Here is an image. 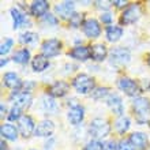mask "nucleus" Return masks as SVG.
<instances>
[{
  "mask_svg": "<svg viewBox=\"0 0 150 150\" xmlns=\"http://www.w3.org/2000/svg\"><path fill=\"white\" fill-rule=\"evenodd\" d=\"M132 109H134L135 120L139 124L146 123L150 119V101L145 97H137L132 101Z\"/></svg>",
  "mask_w": 150,
  "mask_h": 150,
  "instance_id": "f257e3e1",
  "label": "nucleus"
},
{
  "mask_svg": "<svg viewBox=\"0 0 150 150\" xmlns=\"http://www.w3.org/2000/svg\"><path fill=\"white\" fill-rule=\"evenodd\" d=\"M111 131V126L107 120L104 119H94L91 120L90 126H89V132H90V137H93L94 139H103L105 138Z\"/></svg>",
  "mask_w": 150,
  "mask_h": 150,
  "instance_id": "f03ea898",
  "label": "nucleus"
},
{
  "mask_svg": "<svg viewBox=\"0 0 150 150\" xmlns=\"http://www.w3.org/2000/svg\"><path fill=\"white\" fill-rule=\"evenodd\" d=\"M72 86L81 94H87V93H93L94 90V81L86 74H79L72 81Z\"/></svg>",
  "mask_w": 150,
  "mask_h": 150,
  "instance_id": "7ed1b4c3",
  "label": "nucleus"
},
{
  "mask_svg": "<svg viewBox=\"0 0 150 150\" xmlns=\"http://www.w3.org/2000/svg\"><path fill=\"white\" fill-rule=\"evenodd\" d=\"M141 16V7L139 4H130L128 7L123 11L120 16V23L122 25H131L135 23Z\"/></svg>",
  "mask_w": 150,
  "mask_h": 150,
  "instance_id": "20e7f679",
  "label": "nucleus"
},
{
  "mask_svg": "<svg viewBox=\"0 0 150 150\" xmlns=\"http://www.w3.org/2000/svg\"><path fill=\"white\" fill-rule=\"evenodd\" d=\"M131 53L127 48H115L111 52V64L113 66H124L130 62Z\"/></svg>",
  "mask_w": 150,
  "mask_h": 150,
  "instance_id": "39448f33",
  "label": "nucleus"
},
{
  "mask_svg": "<svg viewBox=\"0 0 150 150\" xmlns=\"http://www.w3.org/2000/svg\"><path fill=\"white\" fill-rule=\"evenodd\" d=\"M10 100L14 101V105L21 109H26L32 105V94L25 93L22 90H14L12 94L10 96Z\"/></svg>",
  "mask_w": 150,
  "mask_h": 150,
  "instance_id": "423d86ee",
  "label": "nucleus"
},
{
  "mask_svg": "<svg viewBox=\"0 0 150 150\" xmlns=\"http://www.w3.org/2000/svg\"><path fill=\"white\" fill-rule=\"evenodd\" d=\"M117 86H119L120 90L124 91V93H126L127 96H130V97H135V96H138L139 93H141V87H139V85L130 78L119 79Z\"/></svg>",
  "mask_w": 150,
  "mask_h": 150,
  "instance_id": "0eeeda50",
  "label": "nucleus"
},
{
  "mask_svg": "<svg viewBox=\"0 0 150 150\" xmlns=\"http://www.w3.org/2000/svg\"><path fill=\"white\" fill-rule=\"evenodd\" d=\"M60 48H62V42L56 38H51L44 41L42 45H41V51H42V55L45 57H55L56 55H59Z\"/></svg>",
  "mask_w": 150,
  "mask_h": 150,
  "instance_id": "6e6552de",
  "label": "nucleus"
},
{
  "mask_svg": "<svg viewBox=\"0 0 150 150\" xmlns=\"http://www.w3.org/2000/svg\"><path fill=\"white\" fill-rule=\"evenodd\" d=\"M18 128H19L21 135L25 137V138H29L33 132H36V126H34V122H33L32 116L23 115L18 120Z\"/></svg>",
  "mask_w": 150,
  "mask_h": 150,
  "instance_id": "1a4fd4ad",
  "label": "nucleus"
},
{
  "mask_svg": "<svg viewBox=\"0 0 150 150\" xmlns=\"http://www.w3.org/2000/svg\"><path fill=\"white\" fill-rule=\"evenodd\" d=\"M83 33H85V36L89 37V38H97V37L101 34L100 23L96 19H93V18L86 19L83 22Z\"/></svg>",
  "mask_w": 150,
  "mask_h": 150,
  "instance_id": "9d476101",
  "label": "nucleus"
},
{
  "mask_svg": "<svg viewBox=\"0 0 150 150\" xmlns=\"http://www.w3.org/2000/svg\"><path fill=\"white\" fill-rule=\"evenodd\" d=\"M130 143L134 146L135 150H145L149 145V141H147V135L143 134V132H132L128 138Z\"/></svg>",
  "mask_w": 150,
  "mask_h": 150,
  "instance_id": "9b49d317",
  "label": "nucleus"
},
{
  "mask_svg": "<svg viewBox=\"0 0 150 150\" xmlns=\"http://www.w3.org/2000/svg\"><path fill=\"white\" fill-rule=\"evenodd\" d=\"M70 90V85L63 81H57L48 89V94L52 97H64Z\"/></svg>",
  "mask_w": 150,
  "mask_h": 150,
  "instance_id": "f8f14e48",
  "label": "nucleus"
},
{
  "mask_svg": "<svg viewBox=\"0 0 150 150\" xmlns=\"http://www.w3.org/2000/svg\"><path fill=\"white\" fill-rule=\"evenodd\" d=\"M49 10V3L45 0H36L30 4V14L33 16H44L47 15Z\"/></svg>",
  "mask_w": 150,
  "mask_h": 150,
  "instance_id": "ddd939ff",
  "label": "nucleus"
},
{
  "mask_svg": "<svg viewBox=\"0 0 150 150\" xmlns=\"http://www.w3.org/2000/svg\"><path fill=\"white\" fill-rule=\"evenodd\" d=\"M3 82L4 85L10 89H14V90H21L22 86H23V83L18 78V75L15 72H6L3 76Z\"/></svg>",
  "mask_w": 150,
  "mask_h": 150,
  "instance_id": "4468645a",
  "label": "nucleus"
},
{
  "mask_svg": "<svg viewBox=\"0 0 150 150\" xmlns=\"http://www.w3.org/2000/svg\"><path fill=\"white\" fill-rule=\"evenodd\" d=\"M53 131H55V124L51 120H42L37 124L34 134L37 137H51Z\"/></svg>",
  "mask_w": 150,
  "mask_h": 150,
  "instance_id": "2eb2a0df",
  "label": "nucleus"
},
{
  "mask_svg": "<svg viewBox=\"0 0 150 150\" xmlns=\"http://www.w3.org/2000/svg\"><path fill=\"white\" fill-rule=\"evenodd\" d=\"M107 55L108 51L104 44H96V45L90 47V57L94 62H103V60H105Z\"/></svg>",
  "mask_w": 150,
  "mask_h": 150,
  "instance_id": "dca6fc26",
  "label": "nucleus"
},
{
  "mask_svg": "<svg viewBox=\"0 0 150 150\" xmlns=\"http://www.w3.org/2000/svg\"><path fill=\"white\" fill-rule=\"evenodd\" d=\"M68 56H71L72 59L81 60V62H85L90 57V48L83 47V45H79V47H75L74 49L68 52Z\"/></svg>",
  "mask_w": 150,
  "mask_h": 150,
  "instance_id": "f3484780",
  "label": "nucleus"
},
{
  "mask_svg": "<svg viewBox=\"0 0 150 150\" xmlns=\"http://www.w3.org/2000/svg\"><path fill=\"white\" fill-rule=\"evenodd\" d=\"M83 117H85V109L81 105L70 108V111H68V120L71 122V124H74V126L79 124L83 120Z\"/></svg>",
  "mask_w": 150,
  "mask_h": 150,
  "instance_id": "a211bd4d",
  "label": "nucleus"
},
{
  "mask_svg": "<svg viewBox=\"0 0 150 150\" xmlns=\"http://www.w3.org/2000/svg\"><path fill=\"white\" fill-rule=\"evenodd\" d=\"M0 134L4 139L7 141H15L18 138V130H16L15 126H12L10 123H4L0 127Z\"/></svg>",
  "mask_w": 150,
  "mask_h": 150,
  "instance_id": "6ab92c4d",
  "label": "nucleus"
},
{
  "mask_svg": "<svg viewBox=\"0 0 150 150\" xmlns=\"http://www.w3.org/2000/svg\"><path fill=\"white\" fill-rule=\"evenodd\" d=\"M107 103L109 105V108L113 111V113L119 115V116H123V103H122V98L117 94H111L108 97Z\"/></svg>",
  "mask_w": 150,
  "mask_h": 150,
  "instance_id": "aec40b11",
  "label": "nucleus"
},
{
  "mask_svg": "<svg viewBox=\"0 0 150 150\" xmlns=\"http://www.w3.org/2000/svg\"><path fill=\"white\" fill-rule=\"evenodd\" d=\"M49 66V60L44 55H36L32 60V67L36 72H42Z\"/></svg>",
  "mask_w": 150,
  "mask_h": 150,
  "instance_id": "412c9836",
  "label": "nucleus"
},
{
  "mask_svg": "<svg viewBox=\"0 0 150 150\" xmlns=\"http://www.w3.org/2000/svg\"><path fill=\"white\" fill-rule=\"evenodd\" d=\"M74 1H63V3L57 4L55 7V11L59 14L62 18H70L72 14V10H74Z\"/></svg>",
  "mask_w": 150,
  "mask_h": 150,
  "instance_id": "4be33fe9",
  "label": "nucleus"
},
{
  "mask_svg": "<svg viewBox=\"0 0 150 150\" xmlns=\"http://www.w3.org/2000/svg\"><path fill=\"white\" fill-rule=\"evenodd\" d=\"M123 36V29L120 26H108L107 28V40L109 42H116Z\"/></svg>",
  "mask_w": 150,
  "mask_h": 150,
  "instance_id": "5701e85b",
  "label": "nucleus"
},
{
  "mask_svg": "<svg viewBox=\"0 0 150 150\" xmlns=\"http://www.w3.org/2000/svg\"><path fill=\"white\" fill-rule=\"evenodd\" d=\"M29 59H30V51L26 49V48L16 51L15 53H14V56H12V60L18 64H28Z\"/></svg>",
  "mask_w": 150,
  "mask_h": 150,
  "instance_id": "b1692460",
  "label": "nucleus"
},
{
  "mask_svg": "<svg viewBox=\"0 0 150 150\" xmlns=\"http://www.w3.org/2000/svg\"><path fill=\"white\" fill-rule=\"evenodd\" d=\"M130 119L127 117V116H119V119L116 120L115 123V127H116V130H117L119 134H124L128 131L130 128Z\"/></svg>",
  "mask_w": 150,
  "mask_h": 150,
  "instance_id": "393cba45",
  "label": "nucleus"
},
{
  "mask_svg": "<svg viewBox=\"0 0 150 150\" xmlns=\"http://www.w3.org/2000/svg\"><path fill=\"white\" fill-rule=\"evenodd\" d=\"M11 16H12L14 29L21 28V26L25 23V15L18 10V8H11Z\"/></svg>",
  "mask_w": 150,
  "mask_h": 150,
  "instance_id": "a878e982",
  "label": "nucleus"
},
{
  "mask_svg": "<svg viewBox=\"0 0 150 150\" xmlns=\"http://www.w3.org/2000/svg\"><path fill=\"white\" fill-rule=\"evenodd\" d=\"M82 22H83V15L82 14H78V12H72L71 16L68 18V23L72 28H79L81 25L83 26Z\"/></svg>",
  "mask_w": 150,
  "mask_h": 150,
  "instance_id": "bb28decb",
  "label": "nucleus"
},
{
  "mask_svg": "<svg viewBox=\"0 0 150 150\" xmlns=\"http://www.w3.org/2000/svg\"><path fill=\"white\" fill-rule=\"evenodd\" d=\"M37 40H38V36L33 32H26L23 34H21L19 37V41L22 44H32V42H36Z\"/></svg>",
  "mask_w": 150,
  "mask_h": 150,
  "instance_id": "cd10ccee",
  "label": "nucleus"
},
{
  "mask_svg": "<svg viewBox=\"0 0 150 150\" xmlns=\"http://www.w3.org/2000/svg\"><path fill=\"white\" fill-rule=\"evenodd\" d=\"M108 91H109L108 87H97V89L93 90L91 97L96 100H100V98H103V97H105V96H108Z\"/></svg>",
  "mask_w": 150,
  "mask_h": 150,
  "instance_id": "c85d7f7f",
  "label": "nucleus"
},
{
  "mask_svg": "<svg viewBox=\"0 0 150 150\" xmlns=\"http://www.w3.org/2000/svg\"><path fill=\"white\" fill-rule=\"evenodd\" d=\"M85 150H104V143H101L97 139H93V141L86 143Z\"/></svg>",
  "mask_w": 150,
  "mask_h": 150,
  "instance_id": "c756f323",
  "label": "nucleus"
},
{
  "mask_svg": "<svg viewBox=\"0 0 150 150\" xmlns=\"http://www.w3.org/2000/svg\"><path fill=\"white\" fill-rule=\"evenodd\" d=\"M42 101H44V103H42V107H44V109H45V111L53 112L56 109V103L52 98H49V97H44Z\"/></svg>",
  "mask_w": 150,
  "mask_h": 150,
  "instance_id": "7c9ffc66",
  "label": "nucleus"
},
{
  "mask_svg": "<svg viewBox=\"0 0 150 150\" xmlns=\"http://www.w3.org/2000/svg\"><path fill=\"white\" fill-rule=\"evenodd\" d=\"M21 108L18 107H14L11 108V111H10V113H8V120H11V122H14V120H19L21 117H22V115H21Z\"/></svg>",
  "mask_w": 150,
  "mask_h": 150,
  "instance_id": "2f4dec72",
  "label": "nucleus"
},
{
  "mask_svg": "<svg viewBox=\"0 0 150 150\" xmlns=\"http://www.w3.org/2000/svg\"><path fill=\"white\" fill-rule=\"evenodd\" d=\"M12 44H14V41H12L11 38L6 40V41L1 44V48H0V55L4 56L6 53H8V52H10V49H11V47H12Z\"/></svg>",
  "mask_w": 150,
  "mask_h": 150,
  "instance_id": "473e14b6",
  "label": "nucleus"
},
{
  "mask_svg": "<svg viewBox=\"0 0 150 150\" xmlns=\"http://www.w3.org/2000/svg\"><path fill=\"white\" fill-rule=\"evenodd\" d=\"M116 150H135L134 146L130 143V141H120L117 143V146H116Z\"/></svg>",
  "mask_w": 150,
  "mask_h": 150,
  "instance_id": "72a5a7b5",
  "label": "nucleus"
},
{
  "mask_svg": "<svg viewBox=\"0 0 150 150\" xmlns=\"http://www.w3.org/2000/svg\"><path fill=\"white\" fill-rule=\"evenodd\" d=\"M42 22H45V23L48 25H52V26H55V25H57V18H56L53 14H47V15L42 16Z\"/></svg>",
  "mask_w": 150,
  "mask_h": 150,
  "instance_id": "f704fd0d",
  "label": "nucleus"
},
{
  "mask_svg": "<svg viewBox=\"0 0 150 150\" xmlns=\"http://www.w3.org/2000/svg\"><path fill=\"white\" fill-rule=\"evenodd\" d=\"M100 19H101V22H103V23H111L112 15L109 14V12H103V14H101V18H100Z\"/></svg>",
  "mask_w": 150,
  "mask_h": 150,
  "instance_id": "c9c22d12",
  "label": "nucleus"
},
{
  "mask_svg": "<svg viewBox=\"0 0 150 150\" xmlns=\"http://www.w3.org/2000/svg\"><path fill=\"white\" fill-rule=\"evenodd\" d=\"M104 150H116V143L113 141H109V142L104 143Z\"/></svg>",
  "mask_w": 150,
  "mask_h": 150,
  "instance_id": "e433bc0d",
  "label": "nucleus"
},
{
  "mask_svg": "<svg viewBox=\"0 0 150 150\" xmlns=\"http://www.w3.org/2000/svg\"><path fill=\"white\" fill-rule=\"evenodd\" d=\"M112 4H115L116 7H124L127 4V1H120V0H115V1H111Z\"/></svg>",
  "mask_w": 150,
  "mask_h": 150,
  "instance_id": "4c0bfd02",
  "label": "nucleus"
},
{
  "mask_svg": "<svg viewBox=\"0 0 150 150\" xmlns=\"http://www.w3.org/2000/svg\"><path fill=\"white\" fill-rule=\"evenodd\" d=\"M7 62H8L7 59H3V60H1V63H0V66H1V67H4V66L7 64Z\"/></svg>",
  "mask_w": 150,
  "mask_h": 150,
  "instance_id": "58836bf2",
  "label": "nucleus"
},
{
  "mask_svg": "<svg viewBox=\"0 0 150 150\" xmlns=\"http://www.w3.org/2000/svg\"><path fill=\"white\" fill-rule=\"evenodd\" d=\"M4 113H6V105H4V104H1V115L4 116Z\"/></svg>",
  "mask_w": 150,
  "mask_h": 150,
  "instance_id": "ea45409f",
  "label": "nucleus"
},
{
  "mask_svg": "<svg viewBox=\"0 0 150 150\" xmlns=\"http://www.w3.org/2000/svg\"><path fill=\"white\" fill-rule=\"evenodd\" d=\"M1 150H7V145L4 143V141H1Z\"/></svg>",
  "mask_w": 150,
  "mask_h": 150,
  "instance_id": "a19ab883",
  "label": "nucleus"
},
{
  "mask_svg": "<svg viewBox=\"0 0 150 150\" xmlns=\"http://www.w3.org/2000/svg\"><path fill=\"white\" fill-rule=\"evenodd\" d=\"M147 64H149V66H150V57H149V60H147Z\"/></svg>",
  "mask_w": 150,
  "mask_h": 150,
  "instance_id": "79ce46f5",
  "label": "nucleus"
},
{
  "mask_svg": "<svg viewBox=\"0 0 150 150\" xmlns=\"http://www.w3.org/2000/svg\"><path fill=\"white\" fill-rule=\"evenodd\" d=\"M47 150H48V149H47Z\"/></svg>",
  "mask_w": 150,
  "mask_h": 150,
  "instance_id": "37998d69",
  "label": "nucleus"
}]
</instances>
